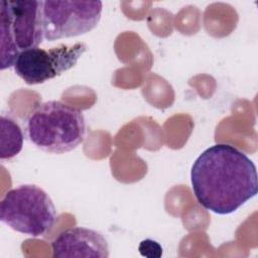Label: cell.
<instances>
[{
    "mask_svg": "<svg viewBox=\"0 0 258 258\" xmlns=\"http://www.w3.org/2000/svg\"><path fill=\"white\" fill-rule=\"evenodd\" d=\"M190 182L199 204L218 215L236 212L258 191L254 162L226 143H217L198 156L191 166Z\"/></svg>",
    "mask_w": 258,
    "mask_h": 258,
    "instance_id": "obj_1",
    "label": "cell"
},
{
    "mask_svg": "<svg viewBox=\"0 0 258 258\" xmlns=\"http://www.w3.org/2000/svg\"><path fill=\"white\" fill-rule=\"evenodd\" d=\"M0 220L16 232L39 237L53 227L56 211L44 189L35 184H20L1 200Z\"/></svg>",
    "mask_w": 258,
    "mask_h": 258,
    "instance_id": "obj_4",
    "label": "cell"
},
{
    "mask_svg": "<svg viewBox=\"0 0 258 258\" xmlns=\"http://www.w3.org/2000/svg\"><path fill=\"white\" fill-rule=\"evenodd\" d=\"M52 256L69 257H109V245L106 238L93 229L73 227L61 232L51 243Z\"/></svg>",
    "mask_w": 258,
    "mask_h": 258,
    "instance_id": "obj_7",
    "label": "cell"
},
{
    "mask_svg": "<svg viewBox=\"0 0 258 258\" xmlns=\"http://www.w3.org/2000/svg\"><path fill=\"white\" fill-rule=\"evenodd\" d=\"M86 50L84 42L60 44L49 49L29 48L17 56L14 72L27 85L43 84L75 67Z\"/></svg>",
    "mask_w": 258,
    "mask_h": 258,
    "instance_id": "obj_6",
    "label": "cell"
},
{
    "mask_svg": "<svg viewBox=\"0 0 258 258\" xmlns=\"http://www.w3.org/2000/svg\"><path fill=\"white\" fill-rule=\"evenodd\" d=\"M138 251L142 256L148 258H159L162 255L161 245L152 239L142 240L138 246Z\"/></svg>",
    "mask_w": 258,
    "mask_h": 258,
    "instance_id": "obj_9",
    "label": "cell"
},
{
    "mask_svg": "<svg viewBox=\"0 0 258 258\" xmlns=\"http://www.w3.org/2000/svg\"><path fill=\"white\" fill-rule=\"evenodd\" d=\"M23 132L19 124L9 115L1 116V142L0 159L10 160L15 157L23 147Z\"/></svg>",
    "mask_w": 258,
    "mask_h": 258,
    "instance_id": "obj_8",
    "label": "cell"
},
{
    "mask_svg": "<svg viewBox=\"0 0 258 258\" xmlns=\"http://www.w3.org/2000/svg\"><path fill=\"white\" fill-rule=\"evenodd\" d=\"M102 1H42L44 40L76 37L94 29L102 15Z\"/></svg>",
    "mask_w": 258,
    "mask_h": 258,
    "instance_id": "obj_5",
    "label": "cell"
},
{
    "mask_svg": "<svg viewBox=\"0 0 258 258\" xmlns=\"http://www.w3.org/2000/svg\"><path fill=\"white\" fill-rule=\"evenodd\" d=\"M25 130L35 147L47 153L62 154L84 141L86 122L82 110L52 100L41 103L30 112Z\"/></svg>",
    "mask_w": 258,
    "mask_h": 258,
    "instance_id": "obj_2",
    "label": "cell"
},
{
    "mask_svg": "<svg viewBox=\"0 0 258 258\" xmlns=\"http://www.w3.org/2000/svg\"><path fill=\"white\" fill-rule=\"evenodd\" d=\"M43 40L42 1L0 2L1 70L12 68L22 51L37 47Z\"/></svg>",
    "mask_w": 258,
    "mask_h": 258,
    "instance_id": "obj_3",
    "label": "cell"
}]
</instances>
